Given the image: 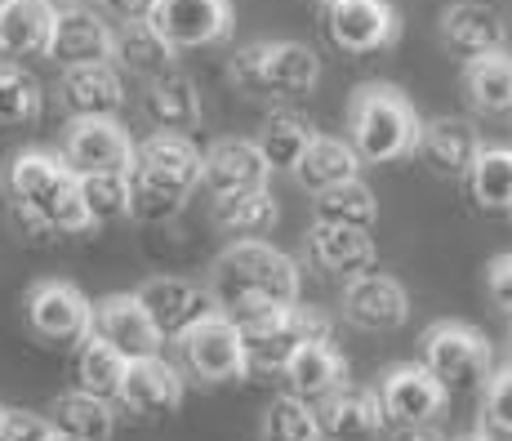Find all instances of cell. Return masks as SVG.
Returning a JSON list of instances; mask_svg holds the SVG:
<instances>
[{
    "label": "cell",
    "mask_w": 512,
    "mask_h": 441,
    "mask_svg": "<svg viewBox=\"0 0 512 441\" xmlns=\"http://www.w3.org/2000/svg\"><path fill=\"white\" fill-rule=\"evenodd\" d=\"M303 290V272L277 245L259 241V237H241L214 263V308L228 312L241 326L250 317H263L272 308H290L299 303Z\"/></svg>",
    "instance_id": "6da1fadb"
},
{
    "label": "cell",
    "mask_w": 512,
    "mask_h": 441,
    "mask_svg": "<svg viewBox=\"0 0 512 441\" xmlns=\"http://www.w3.org/2000/svg\"><path fill=\"white\" fill-rule=\"evenodd\" d=\"M201 188V147L187 134L156 130L152 139L134 143L130 161V219L165 223Z\"/></svg>",
    "instance_id": "7a4b0ae2"
},
{
    "label": "cell",
    "mask_w": 512,
    "mask_h": 441,
    "mask_svg": "<svg viewBox=\"0 0 512 441\" xmlns=\"http://www.w3.org/2000/svg\"><path fill=\"white\" fill-rule=\"evenodd\" d=\"M9 192H14V219L27 232H85L90 228L85 205H81V183H76V170L63 156L41 152V147L18 152L14 165H9Z\"/></svg>",
    "instance_id": "3957f363"
},
{
    "label": "cell",
    "mask_w": 512,
    "mask_h": 441,
    "mask_svg": "<svg viewBox=\"0 0 512 441\" xmlns=\"http://www.w3.org/2000/svg\"><path fill=\"white\" fill-rule=\"evenodd\" d=\"M419 125L423 121L415 103L392 85H361L348 98V143L357 147L361 161H401V156H410Z\"/></svg>",
    "instance_id": "277c9868"
},
{
    "label": "cell",
    "mask_w": 512,
    "mask_h": 441,
    "mask_svg": "<svg viewBox=\"0 0 512 441\" xmlns=\"http://www.w3.org/2000/svg\"><path fill=\"white\" fill-rule=\"evenodd\" d=\"M228 76L236 81V90L245 94H308L321 81V58L312 45L303 41H254L241 45L228 63Z\"/></svg>",
    "instance_id": "5b68a950"
},
{
    "label": "cell",
    "mask_w": 512,
    "mask_h": 441,
    "mask_svg": "<svg viewBox=\"0 0 512 441\" xmlns=\"http://www.w3.org/2000/svg\"><path fill=\"white\" fill-rule=\"evenodd\" d=\"M419 366L446 392H468L490 379L495 348L468 321H432L419 339Z\"/></svg>",
    "instance_id": "8992f818"
},
{
    "label": "cell",
    "mask_w": 512,
    "mask_h": 441,
    "mask_svg": "<svg viewBox=\"0 0 512 441\" xmlns=\"http://www.w3.org/2000/svg\"><path fill=\"white\" fill-rule=\"evenodd\" d=\"M241 343H245V370H277L312 339H330V317L308 303H290V308H272L263 317L241 321Z\"/></svg>",
    "instance_id": "52a82bcc"
},
{
    "label": "cell",
    "mask_w": 512,
    "mask_h": 441,
    "mask_svg": "<svg viewBox=\"0 0 512 441\" xmlns=\"http://www.w3.org/2000/svg\"><path fill=\"white\" fill-rule=\"evenodd\" d=\"M179 357H183V370L196 375L201 384H228V379H241L250 375L245 370V343H241V330L228 312H205L201 321L183 330L179 339Z\"/></svg>",
    "instance_id": "ba28073f"
},
{
    "label": "cell",
    "mask_w": 512,
    "mask_h": 441,
    "mask_svg": "<svg viewBox=\"0 0 512 441\" xmlns=\"http://www.w3.org/2000/svg\"><path fill=\"white\" fill-rule=\"evenodd\" d=\"M63 161L76 174H130L134 139L116 116H72L63 134Z\"/></svg>",
    "instance_id": "9c48e42d"
},
{
    "label": "cell",
    "mask_w": 512,
    "mask_h": 441,
    "mask_svg": "<svg viewBox=\"0 0 512 441\" xmlns=\"http://www.w3.org/2000/svg\"><path fill=\"white\" fill-rule=\"evenodd\" d=\"M23 303H27V326L45 343H81L94 326V303L72 281H36Z\"/></svg>",
    "instance_id": "30bf717a"
},
{
    "label": "cell",
    "mask_w": 512,
    "mask_h": 441,
    "mask_svg": "<svg viewBox=\"0 0 512 441\" xmlns=\"http://www.w3.org/2000/svg\"><path fill=\"white\" fill-rule=\"evenodd\" d=\"M339 308L352 326L374 330V335H388V330H401L410 321V294L397 277L366 268V272L343 281Z\"/></svg>",
    "instance_id": "8fae6325"
},
{
    "label": "cell",
    "mask_w": 512,
    "mask_h": 441,
    "mask_svg": "<svg viewBox=\"0 0 512 441\" xmlns=\"http://www.w3.org/2000/svg\"><path fill=\"white\" fill-rule=\"evenodd\" d=\"M326 32L343 54H379L397 45L401 18L388 0H326Z\"/></svg>",
    "instance_id": "7c38bea8"
},
{
    "label": "cell",
    "mask_w": 512,
    "mask_h": 441,
    "mask_svg": "<svg viewBox=\"0 0 512 441\" xmlns=\"http://www.w3.org/2000/svg\"><path fill=\"white\" fill-rule=\"evenodd\" d=\"M147 18H152V27L174 49L214 45L232 32V5L228 0H156Z\"/></svg>",
    "instance_id": "4fadbf2b"
},
{
    "label": "cell",
    "mask_w": 512,
    "mask_h": 441,
    "mask_svg": "<svg viewBox=\"0 0 512 441\" xmlns=\"http://www.w3.org/2000/svg\"><path fill=\"white\" fill-rule=\"evenodd\" d=\"M183 370L170 366L161 352L152 357H134L125 361L121 388H116V401L134 415H170V410L183 406Z\"/></svg>",
    "instance_id": "5bb4252c"
},
{
    "label": "cell",
    "mask_w": 512,
    "mask_h": 441,
    "mask_svg": "<svg viewBox=\"0 0 512 441\" xmlns=\"http://www.w3.org/2000/svg\"><path fill=\"white\" fill-rule=\"evenodd\" d=\"M90 330L98 339L112 343L125 361L152 357V352H161V343H165L161 330H156L152 317H147V308L139 303V294H107V299H98Z\"/></svg>",
    "instance_id": "9a60e30c"
},
{
    "label": "cell",
    "mask_w": 512,
    "mask_h": 441,
    "mask_svg": "<svg viewBox=\"0 0 512 441\" xmlns=\"http://www.w3.org/2000/svg\"><path fill=\"white\" fill-rule=\"evenodd\" d=\"M317 410V428L321 437L334 441H361V437H379L388 428L379 406V392L361 388V384H339L334 392H326L321 401H312Z\"/></svg>",
    "instance_id": "2e32d148"
},
{
    "label": "cell",
    "mask_w": 512,
    "mask_h": 441,
    "mask_svg": "<svg viewBox=\"0 0 512 441\" xmlns=\"http://www.w3.org/2000/svg\"><path fill=\"white\" fill-rule=\"evenodd\" d=\"M134 294H139V303L147 308L152 326L161 330V339H179L192 321L214 312V294L201 290L196 281H183V277H152Z\"/></svg>",
    "instance_id": "e0dca14e"
},
{
    "label": "cell",
    "mask_w": 512,
    "mask_h": 441,
    "mask_svg": "<svg viewBox=\"0 0 512 441\" xmlns=\"http://www.w3.org/2000/svg\"><path fill=\"white\" fill-rule=\"evenodd\" d=\"M450 392L419 366H392L388 379L379 388V406H383V419L388 424H428L437 419V410L446 406Z\"/></svg>",
    "instance_id": "ac0fdd59"
},
{
    "label": "cell",
    "mask_w": 512,
    "mask_h": 441,
    "mask_svg": "<svg viewBox=\"0 0 512 441\" xmlns=\"http://www.w3.org/2000/svg\"><path fill=\"white\" fill-rule=\"evenodd\" d=\"M415 152L423 156V165H428L437 179H464L481 152V139L459 116H432V121L419 125Z\"/></svg>",
    "instance_id": "d6986e66"
},
{
    "label": "cell",
    "mask_w": 512,
    "mask_h": 441,
    "mask_svg": "<svg viewBox=\"0 0 512 441\" xmlns=\"http://www.w3.org/2000/svg\"><path fill=\"white\" fill-rule=\"evenodd\" d=\"M272 170L254 139H219L201 152V183L214 196L245 192V188H268Z\"/></svg>",
    "instance_id": "ffe728a7"
},
{
    "label": "cell",
    "mask_w": 512,
    "mask_h": 441,
    "mask_svg": "<svg viewBox=\"0 0 512 441\" xmlns=\"http://www.w3.org/2000/svg\"><path fill=\"white\" fill-rule=\"evenodd\" d=\"M54 63L76 67V63H112V27L85 5H67L54 18V36L45 49Z\"/></svg>",
    "instance_id": "44dd1931"
},
{
    "label": "cell",
    "mask_w": 512,
    "mask_h": 441,
    "mask_svg": "<svg viewBox=\"0 0 512 441\" xmlns=\"http://www.w3.org/2000/svg\"><path fill=\"white\" fill-rule=\"evenodd\" d=\"M308 254H312V263H317L321 272L343 277V281L374 268V259H379L370 228H352V223H312Z\"/></svg>",
    "instance_id": "7402d4cb"
},
{
    "label": "cell",
    "mask_w": 512,
    "mask_h": 441,
    "mask_svg": "<svg viewBox=\"0 0 512 441\" xmlns=\"http://www.w3.org/2000/svg\"><path fill=\"white\" fill-rule=\"evenodd\" d=\"M441 36L455 49L459 58H477V54H495L508 49V27L481 0H455V5L441 9Z\"/></svg>",
    "instance_id": "603a6c76"
},
{
    "label": "cell",
    "mask_w": 512,
    "mask_h": 441,
    "mask_svg": "<svg viewBox=\"0 0 512 441\" xmlns=\"http://www.w3.org/2000/svg\"><path fill=\"white\" fill-rule=\"evenodd\" d=\"M63 103L72 116H116L125 103V81L112 63L63 67Z\"/></svg>",
    "instance_id": "cb8c5ba5"
},
{
    "label": "cell",
    "mask_w": 512,
    "mask_h": 441,
    "mask_svg": "<svg viewBox=\"0 0 512 441\" xmlns=\"http://www.w3.org/2000/svg\"><path fill=\"white\" fill-rule=\"evenodd\" d=\"M54 0H5L0 5V58H32L54 36Z\"/></svg>",
    "instance_id": "d4e9b609"
},
{
    "label": "cell",
    "mask_w": 512,
    "mask_h": 441,
    "mask_svg": "<svg viewBox=\"0 0 512 441\" xmlns=\"http://www.w3.org/2000/svg\"><path fill=\"white\" fill-rule=\"evenodd\" d=\"M281 375H285V384H290L294 397L321 401L326 392L348 384V361H343V352L334 348L330 339H312V343H303L290 361H285Z\"/></svg>",
    "instance_id": "484cf974"
},
{
    "label": "cell",
    "mask_w": 512,
    "mask_h": 441,
    "mask_svg": "<svg viewBox=\"0 0 512 441\" xmlns=\"http://www.w3.org/2000/svg\"><path fill=\"white\" fill-rule=\"evenodd\" d=\"M143 107H147V116H152L156 130L187 134L192 125H201V90L192 85V76L174 72V67L161 72V76H152Z\"/></svg>",
    "instance_id": "4316f807"
},
{
    "label": "cell",
    "mask_w": 512,
    "mask_h": 441,
    "mask_svg": "<svg viewBox=\"0 0 512 441\" xmlns=\"http://www.w3.org/2000/svg\"><path fill=\"white\" fill-rule=\"evenodd\" d=\"M45 419L54 433L76 437V441H107L116 433V406L85 388H72V392H63V397H54Z\"/></svg>",
    "instance_id": "83f0119b"
},
{
    "label": "cell",
    "mask_w": 512,
    "mask_h": 441,
    "mask_svg": "<svg viewBox=\"0 0 512 441\" xmlns=\"http://www.w3.org/2000/svg\"><path fill=\"white\" fill-rule=\"evenodd\" d=\"M290 174H294V183H299V188L321 192V188H334V183H343V179H357V174H361V156H357V147H352V143L330 139V134H312Z\"/></svg>",
    "instance_id": "f1b7e54d"
},
{
    "label": "cell",
    "mask_w": 512,
    "mask_h": 441,
    "mask_svg": "<svg viewBox=\"0 0 512 441\" xmlns=\"http://www.w3.org/2000/svg\"><path fill=\"white\" fill-rule=\"evenodd\" d=\"M174 54H179V49L156 32L152 18H130V23H116V32H112V58L121 67H130V72L147 76V81L170 72Z\"/></svg>",
    "instance_id": "f546056e"
},
{
    "label": "cell",
    "mask_w": 512,
    "mask_h": 441,
    "mask_svg": "<svg viewBox=\"0 0 512 441\" xmlns=\"http://www.w3.org/2000/svg\"><path fill=\"white\" fill-rule=\"evenodd\" d=\"M464 90L477 112L490 116H512V54H477L464 67Z\"/></svg>",
    "instance_id": "4dcf8cb0"
},
{
    "label": "cell",
    "mask_w": 512,
    "mask_h": 441,
    "mask_svg": "<svg viewBox=\"0 0 512 441\" xmlns=\"http://www.w3.org/2000/svg\"><path fill=\"white\" fill-rule=\"evenodd\" d=\"M379 219V201L374 192L357 179H343L334 188L312 192V223H352V228H374Z\"/></svg>",
    "instance_id": "1f68e13d"
},
{
    "label": "cell",
    "mask_w": 512,
    "mask_h": 441,
    "mask_svg": "<svg viewBox=\"0 0 512 441\" xmlns=\"http://www.w3.org/2000/svg\"><path fill=\"white\" fill-rule=\"evenodd\" d=\"M464 179L481 210L508 214L512 210V147H481Z\"/></svg>",
    "instance_id": "d6a6232c"
},
{
    "label": "cell",
    "mask_w": 512,
    "mask_h": 441,
    "mask_svg": "<svg viewBox=\"0 0 512 441\" xmlns=\"http://www.w3.org/2000/svg\"><path fill=\"white\" fill-rule=\"evenodd\" d=\"M121 375H125V357L107 339H98L94 330H90V335L76 343V388L94 392V397L116 401Z\"/></svg>",
    "instance_id": "836d02e7"
},
{
    "label": "cell",
    "mask_w": 512,
    "mask_h": 441,
    "mask_svg": "<svg viewBox=\"0 0 512 441\" xmlns=\"http://www.w3.org/2000/svg\"><path fill=\"white\" fill-rule=\"evenodd\" d=\"M214 219H219V228L254 237V232H268L277 223V201H272L268 188L223 192V196H214Z\"/></svg>",
    "instance_id": "e575fe53"
},
{
    "label": "cell",
    "mask_w": 512,
    "mask_h": 441,
    "mask_svg": "<svg viewBox=\"0 0 512 441\" xmlns=\"http://www.w3.org/2000/svg\"><path fill=\"white\" fill-rule=\"evenodd\" d=\"M41 107H45L41 81L18 63H0V125H5V130L36 125L41 121Z\"/></svg>",
    "instance_id": "d590c367"
},
{
    "label": "cell",
    "mask_w": 512,
    "mask_h": 441,
    "mask_svg": "<svg viewBox=\"0 0 512 441\" xmlns=\"http://www.w3.org/2000/svg\"><path fill=\"white\" fill-rule=\"evenodd\" d=\"M308 139H312V125L303 121V116L272 112L268 121H263V130H259V139H254V147L263 152L268 170H294V161L303 156Z\"/></svg>",
    "instance_id": "8d00e7d4"
},
{
    "label": "cell",
    "mask_w": 512,
    "mask_h": 441,
    "mask_svg": "<svg viewBox=\"0 0 512 441\" xmlns=\"http://www.w3.org/2000/svg\"><path fill=\"white\" fill-rule=\"evenodd\" d=\"M259 441H321L317 428V410L312 401L294 397V392H281L259 419Z\"/></svg>",
    "instance_id": "74e56055"
},
{
    "label": "cell",
    "mask_w": 512,
    "mask_h": 441,
    "mask_svg": "<svg viewBox=\"0 0 512 441\" xmlns=\"http://www.w3.org/2000/svg\"><path fill=\"white\" fill-rule=\"evenodd\" d=\"M76 183H81V205L90 228L130 219V174H76Z\"/></svg>",
    "instance_id": "f35d334b"
},
{
    "label": "cell",
    "mask_w": 512,
    "mask_h": 441,
    "mask_svg": "<svg viewBox=\"0 0 512 441\" xmlns=\"http://www.w3.org/2000/svg\"><path fill=\"white\" fill-rule=\"evenodd\" d=\"M486 397H481V428H490L495 437H512V366L490 370Z\"/></svg>",
    "instance_id": "ab89813d"
},
{
    "label": "cell",
    "mask_w": 512,
    "mask_h": 441,
    "mask_svg": "<svg viewBox=\"0 0 512 441\" xmlns=\"http://www.w3.org/2000/svg\"><path fill=\"white\" fill-rule=\"evenodd\" d=\"M49 437H54V428H49L45 415L5 406V419H0V441H49Z\"/></svg>",
    "instance_id": "60d3db41"
},
{
    "label": "cell",
    "mask_w": 512,
    "mask_h": 441,
    "mask_svg": "<svg viewBox=\"0 0 512 441\" xmlns=\"http://www.w3.org/2000/svg\"><path fill=\"white\" fill-rule=\"evenodd\" d=\"M486 294H490V303H495L499 312H508V317H512V254H499V259H490V268H486Z\"/></svg>",
    "instance_id": "b9f144b4"
},
{
    "label": "cell",
    "mask_w": 512,
    "mask_h": 441,
    "mask_svg": "<svg viewBox=\"0 0 512 441\" xmlns=\"http://www.w3.org/2000/svg\"><path fill=\"white\" fill-rule=\"evenodd\" d=\"M383 433H388V441H450L432 419L428 424H388Z\"/></svg>",
    "instance_id": "7bdbcfd3"
},
{
    "label": "cell",
    "mask_w": 512,
    "mask_h": 441,
    "mask_svg": "<svg viewBox=\"0 0 512 441\" xmlns=\"http://www.w3.org/2000/svg\"><path fill=\"white\" fill-rule=\"evenodd\" d=\"M98 5H103L116 23H130V18H147V14H152L156 0H98Z\"/></svg>",
    "instance_id": "ee69618b"
},
{
    "label": "cell",
    "mask_w": 512,
    "mask_h": 441,
    "mask_svg": "<svg viewBox=\"0 0 512 441\" xmlns=\"http://www.w3.org/2000/svg\"><path fill=\"white\" fill-rule=\"evenodd\" d=\"M455 441H499L490 428H477V433H464V437H455Z\"/></svg>",
    "instance_id": "f6af8a7d"
},
{
    "label": "cell",
    "mask_w": 512,
    "mask_h": 441,
    "mask_svg": "<svg viewBox=\"0 0 512 441\" xmlns=\"http://www.w3.org/2000/svg\"><path fill=\"white\" fill-rule=\"evenodd\" d=\"M504 348H508V366H512V326H508V339H504Z\"/></svg>",
    "instance_id": "bcb514c9"
},
{
    "label": "cell",
    "mask_w": 512,
    "mask_h": 441,
    "mask_svg": "<svg viewBox=\"0 0 512 441\" xmlns=\"http://www.w3.org/2000/svg\"><path fill=\"white\" fill-rule=\"evenodd\" d=\"M49 441H76V437H63V433H54V437H49Z\"/></svg>",
    "instance_id": "7dc6e473"
},
{
    "label": "cell",
    "mask_w": 512,
    "mask_h": 441,
    "mask_svg": "<svg viewBox=\"0 0 512 441\" xmlns=\"http://www.w3.org/2000/svg\"><path fill=\"white\" fill-rule=\"evenodd\" d=\"M0 419H5V401H0Z\"/></svg>",
    "instance_id": "c3c4849f"
},
{
    "label": "cell",
    "mask_w": 512,
    "mask_h": 441,
    "mask_svg": "<svg viewBox=\"0 0 512 441\" xmlns=\"http://www.w3.org/2000/svg\"><path fill=\"white\" fill-rule=\"evenodd\" d=\"M76 5H90V0H76Z\"/></svg>",
    "instance_id": "681fc988"
},
{
    "label": "cell",
    "mask_w": 512,
    "mask_h": 441,
    "mask_svg": "<svg viewBox=\"0 0 512 441\" xmlns=\"http://www.w3.org/2000/svg\"><path fill=\"white\" fill-rule=\"evenodd\" d=\"M0 5H5V0H0Z\"/></svg>",
    "instance_id": "f907efd6"
},
{
    "label": "cell",
    "mask_w": 512,
    "mask_h": 441,
    "mask_svg": "<svg viewBox=\"0 0 512 441\" xmlns=\"http://www.w3.org/2000/svg\"><path fill=\"white\" fill-rule=\"evenodd\" d=\"M508 214H512V210H508Z\"/></svg>",
    "instance_id": "816d5d0a"
}]
</instances>
